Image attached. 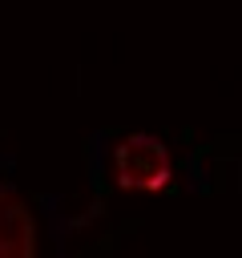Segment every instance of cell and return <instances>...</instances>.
<instances>
[{"label":"cell","instance_id":"cell-1","mask_svg":"<svg viewBox=\"0 0 242 258\" xmlns=\"http://www.w3.org/2000/svg\"><path fill=\"white\" fill-rule=\"evenodd\" d=\"M113 165H117V185H125V189H161L173 173L169 149L149 133L121 137L117 153H113Z\"/></svg>","mask_w":242,"mask_h":258},{"label":"cell","instance_id":"cell-2","mask_svg":"<svg viewBox=\"0 0 242 258\" xmlns=\"http://www.w3.org/2000/svg\"><path fill=\"white\" fill-rule=\"evenodd\" d=\"M0 258H36V218L8 181H0Z\"/></svg>","mask_w":242,"mask_h":258}]
</instances>
